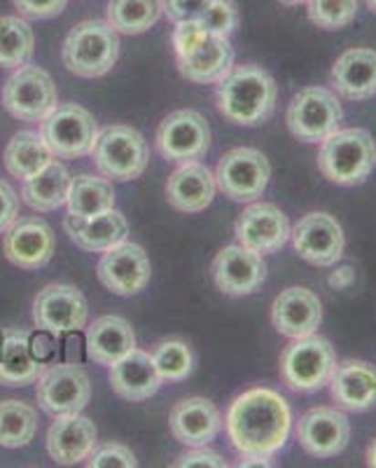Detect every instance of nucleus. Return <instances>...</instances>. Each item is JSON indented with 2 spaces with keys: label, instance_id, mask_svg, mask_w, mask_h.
<instances>
[{
  "label": "nucleus",
  "instance_id": "f257e3e1",
  "mask_svg": "<svg viewBox=\"0 0 376 468\" xmlns=\"http://www.w3.org/2000/svg\"><path fill=\"white\" fill-rule=\"evenodd\" d=\"M225 424L229 441L241 457H274L290 436L292 412L278 391L255 387L234 399Z\"/></svg>",
  "mask_w": 376,
  "mask_h": 468
},
{
  "label": "nucleus",
  "instance_id": "f03ea898",
  "mask_svg": "<svg viewBox=\"0 0 376 468\" xmlns=\"http://www.w3.org/2000/svg\"><path fill=\"white\" fill-rule=\"evenodd\" d=\"M278 87L262 66L245 64L217 82V111L239 127H260L274 115Z\"/></svg>",
  "mask_w": 376,
  "mask_h": 468
},
{
  "label": "nucleus",
  "instance_id": "7ed1b4c3",
  "mask_svg": "<svg viewBox=\"0 0 376 468\" xmlns=\"http://www.w3.org/2000/svg\"><path fill=\"white\" fill-rule=\"evenodd\" d=\"M173 48L183 78L196 85H215L234 69L229 37L206 31L199 22L175 24Z\"/></svg>",
  "mask_w": 376,
  "mask_h": 468
},
{
  "label": "nucleus",
  "instance_id": "20e7f679",
  "mask_svg": "<svg viewBox=\"0 0 376 468\" xmlns=\"http://www.w3.org/2000/svg\"><path fill=\"white\" fill-rule=\"evenodd\" d=\"M376 166V144L362 127L337 129L320 141L319 169L334 186L353 187L370 178Z\"/></svg>",
  "mask_w": 376,
  "mask_h": 468
},
{
  "label": "nucleus",
  "instance_id": "39448f33",
  "mask_svg": "<svg viewBox=\"0 0 376 468\" xmlns=\"http://www.w3.org/2000/svg\"><path fill=\"white\" fill-rule=\"evenodd\" d=\"M120 57V37L108 22H80L66 37L61 58L78 78H103L110 73Z\"/></svg>",
  "mask_w": 376,
  "mask_h": 468
},
{
  "label": "nucleus",
  "instance_id": "423d86ee",
  "mask_svg": "<svg viewBox=\"0 0 376 468\" xmlns=\"http://www.w3.org/2000/svg\"><path fill=\"white\" fill-rule=\"evenodd\" d=\"M337 367V354L332 345L320 335L297 337L281 354V379L297 394H311L328 387Z\"/></svg>",
  "mask_w": 376,
  "mask_h": 468
},
{
  "label": "nucleus",
  "instance_id": "0eeeda50",
  "mask_svg": "<svg viewBox=\"0 0 376 468\" xmlns=\"http://www.w3.org/2000/svg\"><path fill=\"white\" fill-rule=\"evenodd\" d=\"M91 157L108 181L127 183L141 178L148 169L150 150L141 132L129 124H110L99 132Z\"/></svg>",
  "mask_w": 376,
  "mask_h": 468
},
{
  "label": "nucleus",
  "instance_id": "6e6552de",
  "mask_svg": "<svg viewBox=\"0 0 376 468\" xmlns=\"http://www.w3.org/2000/svg\"><path fill=\"white\" fill-rule=\"evenodd\" d=\"M286 120L295 139L304 144H320L341 127L344 108L337 91L328 87H307L292 96Z\"/></svg>",
  "mask_w": 376,
  "mask_h": 468
},
{
  "label": "nucleus",
  "instance_id": "1a4fd4ad",
  "mask_svg": "<svg viewBox=\"0 0 376 468\" xmlns=\"http://www.w3.org/2000/svg\"><path fill=\"white\" fill-rule=\"evenodd\" d=\"M40 136L57 160H75L91 154L99 139V127L87 108L61 103L40 122Z\"/></svg>",
  "mask_w": 376,
  "mask_h": 468
},
{
  "label": "nucleus",
  "instance_id": "9d476101",
  "mask_svg": "<svg viewBox=\"0 0 376 468\" xmlns=\"http://www.w3.org/2000/svg\"><path fill=\"white\" fill-rule=\"evenodd\" d=\"M271 166L257 148H234L223 154L215 169V186L232 202H255L269 186Z\"/></svg>",
  "mask_w": 376,
  "mask_h": 468
},
{
  "label": "nucleus",
  "instance_id": "9b49d317",
  "mask_svg": "<svg viewBox=\"0 0 376 468\" xmlns=\"http://www.w3.org/2000/svg\"><path fill=\"white\" fill-rule=\"evenodd\" d=\"M3 106L22 122H43L58 106L57 85L47 70L37 66H22L7 78L3 87Z\"/></svg>",
  "mask_w": 376,
  "mask_h": 468
},
{
  "label": "nucleus",
  "instance_id": "f8f14e48",
  "mask_svg": "<svg viewBox=\"0 0 376 468\" xmlns=\"http://www.w3.org/2000/svg\"><path fill=\"white\" fill-rule=\"evenodd\" d=\"M37 405L49 417L82 412L91 399L89 375L78 363H57L36 379Z\"/></svg>",
  "mask_w": 376,
  "mask_h": 468
},
{
  "label": "nucleus",
  "instance_id": "ddd939ff",
  "mask_svg": "<svg viewBox=\"0 0 376 468\" xmlns=\"http://www.w3.org/2000/svg\"><path fill=\"white\" fill-rule=\"evenodd\" d=\"M290 239L297 256L316 267H334L346 249L339 220L325 211H311L290 228Z\"/></svg>",
  "mask_w": 376,
  "mask_h": 468
},
{
  "label": "nucleus",
  "instance_id": "4468645a",
  "mask_svg": "<svg viewBox=\"0 0 376 468\" xmlns=\"http://www.w3.org/2000/svg\"><path fill=\"white\" fill-rule=\"evenodd\" d=\"M89 307L80 288L70 283H49L33 300V324L52 335L78 333L87 325Z\"/></svg>",
  "mask_w": 376,
  "mask_h": 468
},
{
  "label": "nucleus",
  "instance_id": "2eb2a0df",
  "mask_svg": "<svg viewBox=\"0 0 376 468\" xmlns=\"http://www.w3.org/2000/svg\"><path fill=\"white\" fill-rule=\"evenodd\" d=\"M211 148V127L202 112L175 111L157 129V150L169 162H196Z\"/></svg>",
  "mask_w": 376,
  "mask_h": 468
},
{
  "label": "nucleus",
  "instance_id": "dca6fc26",
  "mask_svg": "<svg viewBox=\"0 0 376 468\" xmlns=\"http://www.w3.org/2000/svg\"><path fill=\"white\" fill-rule=\"evenodd\" d=\"M297 441L311 457H337L350 442L349 417L339 408H311L297 421Z\"/></svg>",
  "mask_w": 376,
  "mask_h": 468
},
{
  "label": "nucleus",
  "instance_id": "f3484780",
  "mask_svg": "<svg viewBox=\"0 0 376 468\" xmlns=\"http://www.w3.org/2000/svg\"><path fill=\"white\" fill-rule=\"evenodd\" d=\"M96 274L108 291L122 295V298H131L148 286L152 267H150V258L143 246L122 241L120 246L103 253L99 267H96Z\"/></svg>",
  "mask_w": 376,
  "mask_h": 468
},
{
  "label": "nucleus",
  "instance_id": "a211bd4d",
  "mask_svg": "<svg viewBox=\"0 0 376 468\" xmlns=\"http://www.w3.org/2000/svg\"><path fill=\"white\" fill-rule=\"evenodd\" d=\"M234 234L241 246L260 253V256H271L276 250L290 241V223L287 216L271 202H255L236 220Z\"/></svg>",
  "mask_w": 376,
  "mask_h": 468
},
{
  "label": "nucleus",
  "instance_id": "6ab92c4d",
  "mask_svg": "<svg viewBox=\"0 0 376 468\" xmlns=\"http://www.w3.org/2000/svg\"><path fill=\"white\" fill-rule=\"evenodd\" d=\"M213 282L227 295H253L266 279V265L260 253L245 246H225L213 261Z\"/></svg>",
  "mask_w": 376,
  "mask_h": 468
},
{
  "label": "nucleus",
  "instance_id": "aec40b11",
  "mask_svg": "<svg viewBox=\"0 0 376 468\" xmlns=\"http://www.w3.org/2000/svg\"><path fill=\"white\" fill-rule=\"evenodd\" d=\"M271 324L290 340L313 335L323 324V303L308 288H286L271 304Z\"/></svg>",
  "mask_w": 376,
  "mask_h": 468
},
{
  "label": "nucleus",
  "instance_id": "412c9836",
  "mask_svg": "<svg viewBox=\"0 0 376 468\" xmlns=\"http://www.w3.org/2000/svg\"><path fill=\"white\" fill-rule=\"evenodd\" d=\"M5 256L19 270H40L57 250L54 232L43 218H16L3 241Z\"/></svg>",
  "mask_w": 376,
  "mask_h": 468
},
{
  "label": "nucleus",
  "instance_id": "4be33fe9",
  "mask_svg": "<svg viewBox=\"0 0 376 468\" xmlns=\"http://www.w3.org/2000/svg\"><path fill=\"white\" fill-rule=\"evenodd\" d=\"M96 426L89 417L80 412L54 417V424L47 431V452L58 466H75L82 463L96 447Z\"/></svg>",
  "mask_w": 376,
  "mask_h": 468
},
{
  "label": "nucleus",
  "instance_id": "5701e85b",
  "mask_svg": "<svg viewBox=\"0 0 376 468\" xmlns=\"http://www.w3.org/2000/svg\"><path fill=\"white\" fill-rule=\"evenodd\" d=\"M329 396L346 412H365L376 405V367L367 361L337 363L329 378Z\"/></svg>",
  "mask_w": 376,
  "mask_h": 468
},
{
  "label": "nucleus",
  "instance_id": "b1692460",
  "mask_svg": "<svg viewBox=\"0 0 376 468\" xmlns=\"http://www.w3.org/2000/svg\"><path fill=\"white\" fill-rule=\"evenodd\" d=\"M169 426L178 442L185 447H202L215 441L223 429V417L211 400L194 396L175 403V408L171 410Z\"/></svg>",
  "mask_w": 376,
  "mask_h": 468
},
{
  "label": "nucleus",
  "instance_id": "393cba45",
  "mask_svg": "<svg viewBox=\"0 0 376 468\" xmlns=\"http://www.w3.org/2000/svg\"><path fill=\"white\" fill-rule=\"evenodd\" d=\"M215 176L202 162H183L166 183V199L175 211L202 213L215 197Z\"/></svg>",
  "mask_w": 376,
  "mask_h": 468
},
{
  "label": "nucleus",
  "instance_id": "a878e982",
  "mask_svg": "<svg viewBox=\"0 0 376 468\" xmlns=\"http://www.w3.org/2000/svg\"><path fill=\"white\" fill-rule=\"evenodd\" d=\"M164 379L157 373L152 356L148 351L136 349L133 346L129 354H124L120 361L110 366V387L120 399L131 400V403H141L148 400L160 391Z\"/></svg>",
  "mask_w": 376,
  "mask_h": 468
},
{
  "label": "nucleus",
  "instance_id": "bb28decb",
  "mask_svg": "<svg viewBox=\"0 0 376 468\" xmlns=\"http://www.w3.org/2000/svg\"><path fill=\"white\" fill-rule=\"evenodd\" d=\"M334 91L349 101H367L376 96V52L370 48L346 49L332 66Z\"/></svg>",
  "mask_w": 376,
  "mask_h": 468
},
{
  "label": "nucleus",
  "instance_id": "cd10ccee",
  "mask_svg": "<svg viewBox=\"0 0 376 468\" xmlns=\"http://www.w3.org/2000/svg\"><path fill=\"white\" fill-rule=\"evenodd\" d=\"M64 228L70 234V239L82 250H89V253H106V250L127 241L129 237L127 218L115 208L101 213V216H94V218H73V216H68L64 220Z\"/></svg>",
  "mask_w": 376,
  "mask_h": 468
},
{
  "label": "nucleus",
  "instance_id": "c85d7f7f",
  "mask_svg": "<svg viewBox=\"0 0 376 468\" xmlns=\"http://www.w3.org/2000/svg\"><path fill=\"white\" fill-rule=\"evenodd\" d=\"M28 333L22 328L3 330L0 335V387H26L45 370V363L31 354Z\"/></svg>",
  "mask_w": 376,
  "mask_h": 468
},
{
  "label": "nucleus",
  "instance_id": "c756f323",
  "mask_svg": "<svg viewBox=\"0 0 376 468\" xmlns=\"http://www.w3.org/2000/svg\"><path fill=\"white\" fill-rule=\"evenodd\" d=\"M133 346H136V333H133L131 324L122 316H101L87 330V356L99 366L110 367L124 354H129Z\"/></svg>",
  "mask_w": 376,
  "mask_h": 468
},
{
  "label": "nucleus",
  "instance_id": "7c9ffc66",
  "mask_svg": "<svg viewBox=\"0 0 376 468\" xmlns=\"http://www.w3.org/2000/svg\"><path fill=\"white\" fill-rule=\"evenodd\" d=\"M70 178H73V176L68 174V169L54 157L43 171H37L33 178L24 181V202L37 213L57 211V208L64 207L66 199H68Z\"/></svg>",
  "mask_w": 376,
  "mask_h": 468
},
{
  "label": "nucleus",
  "instance_id": "2f4dec72",
  "mask_svg": "<svg viewBox=\"0 0 376 468\" xmlns=\"http://www.w3.org/2000/svg\"><path fill=\"white\" fill-rule=\"evenodd\" d=\"M68 216L73 218H94L101 213L115 208V190L108 178H99V176H75L70 178L68 199Z\"/></svg>",
  "mask_w": 376,
  "mask_h": 468
},
{
  "label": "nucleus",
  "instance_id": "473e14b6",
  "mask_svg": "<svg viewBox=\"0 0 376 468\" xmlns=\"http://www.w3.org/2000/svg\"><path fill=\"white\" fill-rule=\"evenodd\" d=\"M3 160H5V169L10 171V176H15L19 181H28L54 160V154L49 153L40 133L19 132L7 144Z\"/></svg>",
  "mask_w": 376,
  "mask_h": 468
},
{
  "label": "nucleus",
  "instance_id": "72a5a7b5",
  "mask_svg": "<svg viewBox=\"0 0 376 468\" xmlns=\"http://www.w3.org/2000/svg\"><path fill=\"white\" fill-rule=\"evenodd\" d=\"M164 15L162 0H110L108 3V24L117 33L138 36L160 22Z\"/></svg>",
  "mask_w": 376,
  "mask_h": 468
},
{
  "label": "nucleus",
  "instance_id": "f704fd0d",
  "mask_svg": "<svg viewBox=\"0 0 376 468\" xmlns=\"http://www.w3.org/2000/svg\"><path fill=\"white\" fill-rule=\"evenodd\" d=\"M36 36L22 16H0V69H22L31 61Z\"/></svg>",
  "mask_w": 376,
  "mask_h": 468
},
{
  "label": "nucleus",
  "instance_id": "c9c22d12",
  "mask_svg": "<svg viewBox=\"0 0 376 468\" xmlns=\"http://www.w3.org/2000/svg\"><path fill=\"white\" fill-rule=\"evenodd\" d=\"M37 431V412L24 400H0V447H26Z\"/></svg>",
  "mask_w": 376,
  "mask_h": 468
},
{
  "label": "nucleus",
  "instance_id": "e433bc0d",
  "mask_svg": "<svg viewBox=\"0 0 376 468\" xmlns=\"http://www.w3.org/2000/svg\"><path fill=\"white\" fill-rule=\"evenodd\" d=\"M150 356H152L154 366H157L160 378L169 379V382H181V379H185L192 373V367H194L192 349L183 340L157 342Z\"/></svg>",
  "mask_w": 376,
  "mask_h": 468
},
{
  "label": "nucleus",
  "instance_id": "4c0bfd02",
  "mask_svg": "<svg viewBox=\"0 0 376 468\" xmlns=\"http://www.w3.org/2000/svg\"><path fill=\"white\" fill-rule=\"evenodd\" d=\"M308 19L325 31L350 27L358 16V0H307Z\"/></svg>",
  "mask_w": 376,
  "mask_h": 468
},
{
  "label": "nucleus",
  "instance_id": "58836bf2",
  "mask_svg": "<svg viewBox=\"0 0 376 468\" xmlns=\"http://www.w3.org/2000/svg\"><path fill=\"white\" fill-rule=\"evenodd\" d=\"M206 31L217 33V36H232L234 28L239 27V10L234 5V0H213L208 10L199 19Z\"/></svg>",
  "mask_w": 376,
  "mask_h": 468
},
{
  "label": "nucleus",
  "instance_id": "ea45409f",
  "mask_svg": "<svg viewBox=\"0 0 376 468\" xmlns=\"http://www.w3.org/2000/svg\"><path fill=\"white\" fill-rule=\"evenodd\" d=\"M85 463L89 468H136L138 459L127 445L106 442L101 447H94L89 457L85 459Z\"/></svg>",
  "mask_w": 376,
  "mask_h": 468
},
{
  "label": "nucleus",
  "instance_id": "a19ab883",
  "mask_svg": "<svg viewBox=\"0 0 376 468\" xmlns=\"http://www.w3.org/2000/svg\"><path fill=\"white\" fill-rule=\"evenodd\" d=\"M162 3H164V12L171 22L181 24L199 22L213 0H162Z\"/></svg>",
  "mask_w": 376,
  "mask_h": 468
},
{
  "label": "nucleus",
  "instance_id": "79ce46f5",
  "mask_svg": "<svg viewBox=\"0 0 376 468\" xmlns=\"http://www.w3.org/2000/svg\"><path fill=\"white\" fill-rule=\"evenodd\" d=\"M68 5V0H15V7L19 15L28 19H52L61 15Z\"/></svg>",
  "mask_w": 376,
  "mask_h": 468
},
{
  "label": "nucleus",
  "instance_id": "37998d69",
  "mask_svg": "<svg viewBox=\"0 0 376 468\" xmlns=\"http://www.w3.org/2000/svg\"><path fill=\"white\" fill-rule=\"evenodd\" d=\"M178 468H227V462L217 452L208 450L206 445L202 447H190L185 454L178 457L175 462Z\"/></svg>",
  "mask_w": 376,
  "mask_h": 468
},
{
  "label": "nucleus",
  "instance_id": "c03bdc74",
  "mask_svg": "<svg viewBox=\"0 0 376 468\" xmlns=\"http://www.w3.org/2000/svg\"><path fill=\"white\" fill-rule=\"evenodd\" d=\"M19 218V195L7 181H0V234H5Z\"/></svg>",
  "mask_w": 376,
  "mask_h": 468
},
{
  "label": "nucleus",
  "instance_id": "a18cd8bd",
  "mask_svg": "<svg viewBox=\"0 0 376 468\" xmlns=\"http://www.w3.org/2000/svg\"><path fill=\"white\" fill-rule=\"evenodd\" d=\"M49 335H52V333H47V330H40L37 335L28 337V345H31V354L40 363L49 361V358L54 356V349H57V346H54V342H52V337H49Z\"/></svg>",
  "mask_w": 376,
  "mask_h": 468
},
{
  "label": "nucleus",
  "instance_id": "49530a36",
  "mask_svg": "<svg viewBox=\"0 0 376 468\" xmlns=\"http://www.w3.org/2000/svg\"><path fill=\"white\" fill-rule=\"evenodd\" d=\"M328 283L334 291H346V288H350L355 283V270L350 265H339L329 274Z\"/></svg>",
  "mask_w": 376,
  "mask_h": 468
},
{
  "label": "nucleus",
  "instance_id": "de8ad7c7",
  "mask_svg": "<svg viewBox=\"0 0 376 468\" xmlns=\"http://www.w3.org/2000/svg\"><path fill=\"white\" fill-rule=\"evenodd\" d=\"M271 457H260V454H250V457H241L239 466H271Z\"/></svg>",
  "mask_w": 376,
  "mask_h": 468
},
{
  "label": "nucleus",
  "instance_id": "09e8293b",
  "mask_svg": "<svg viewBox=\"0 0 376 468\" xmlns=\"http://www.w3.org/2000/svg\"><path fill=\"white\" fill-rule=\"evenodd\" d=\"M367 463H370L371 468H376V438L371 441V445L367 447Z\"/></svg>",
  "mask_w": 376,
  "mask_h": 468
},
{
  "label": "nucleus",
  "instance_id": "8fccbe9b",
  "mask_svg": "<svg viewBox=\"0 0 376 468\" xmlns=\"http://www.w3.org/2000/svg\"><path fill=\"white\" fill-rule=\"evenodd\" d=\"M283 5H302V3H307V0H281Z\"/></svg>",
  "mask_w": 376,
  "mask_h": 468
},
{
  "label": "nucleus",
  "instance_id": "3c124183",
  "mask_svg": "<svg viewBox=\"0 0 376 468\" xmlns=\"http://www.w3.org/2000/svg\"><path fill=\"white\" fill-rule=\"evenodd\" d=\"M367 5L371 7V12H376V0H367Z\"/></svg>",
  "mask_w": 376,
  "mask_h": 468
}]
</instances>
